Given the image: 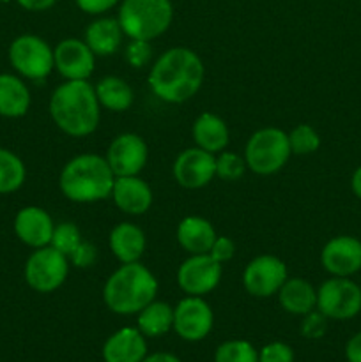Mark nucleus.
<instances>
[{"label": "nucleus", "instance_id": "f257e3e1", "mask_svg": "<svg viewBox=\"0 0 361 362\" xmlns=\"http://www.w3.org/2000/svg\"><path fill=\"white\" fill-rule=\"evenodd\" d=\"M204 74V62L198 53L186 46H176L154 60L149 71V87L161 101L180 105L200 90Z\"/></svg>", "mask_w": 361, "mask_h": 362}, {"label": "nucleus", "instance_id": "f03ea898", "mask_svg": "<svg viewBox=\"0 0 361 362\" xmlns=\"http://www.w3.org/2000/svg\"><path fill=\"white\" fill-rule=\"evenodd\" d=\"M50 117L67 136L81 138L94 133L101 119V105L88 80H66L50 98Z\"/></svg>", "mask_w": 361, "mask_h": 362}, {"label": "nucleus", "instance_id": "7ed1b4c3", "mask_svg": "<svg viewBox=\"0 0 361 362\" xmlns=\"http://www.w3.org/2000/svg\"><path fill=\"white\" fill-rule=\"evenodd\" d=\"M113 175L105 156L87 154L74 156L64 165L59 177L60 193L74 204H94L110 198Z\"/></svg>", "mask_w": 361, "mask_h": 362}, {"label": "nucleus", "instance_id": "20e7f679", "mask_svg": "<svg viewBox=\"0 0 361 362\" xmlns=\"http://www.w3.org/2000/svg\"><path fill=\"white\" fill-rule=\"evenodd\" d=\"M158 296V279L140 262L120 264L103 286V303L117 315H137Z\"/></svg>", "mask_w": 361, "mask_h": 362}, {"label": "nucleus", "instance_id": "39448f33", "mask_svg": "<svg viewBox=\"0 0 361 362\" xmlns=\"http://www.w3.org/2000/svg\"><path fill=\"white\" fill-rule=\"evenodd\" d=\"M117 20L126 37L152 41L168 30L173 7L170 0H120Z\"/></svg>", "mask_w": 361, "mask_h": 362}, {"label": "nucleus", "instance_id": "423d86ee", "mask_svg": "<svg viewBox=\"0 0 361 362\" xmlns=\"http://www.w3.org/2000/svg\"><path fill=\"white\" fill-rule=\"evenodd\" d=\"M243 156L248 170L257 175H273L280 172L292 156L289 134L280 127H262L248 138Z\"/></svg>", "mask_w": 361, "mask_h": 362}, {"label": "nucleus", "instance_id": "0eeeda50", "mask_svg": "<svg viewBox=\"0 0 361 362\" xmlns=\"http://www.w3.org/2000/svg\"><path fill=\"white\" fill-rule=\"evenodd\" d=\"M9 62L21 78L42 81L55 69L53 48L34 34L18 35L9 46Z\"/></svg>", "mask_w": 361, "mask_h": 362}, {"label": "nucleus", "instance_id": "6e6552de", "mask_svg": "<svg viewBox=\"0 0 361 362\" xmlns=\"http://www.w3.org/2000/svg\"><path fill=\"white\" fill-rule=\"evenodd\" d=\"M69 260L52 246L38 247L25 262L23 276L27 285L38 293H52L66 283Z\"/></svg>", "mask_w": 361, "mask_h": 362}, {"label": "nucleus", "instance_id": "1a4fd4ad", "mask_svg": "<svg viewBox=\"0 0 361 362\" xmlns=\"http://www.w3.org/2000/svg\"><path fill=\"white\" fill-rule=\"evenodd\" d=\"M317 310L328 320H350L361 311V286L349 278L333 276L319 286Z\"/></svg>", "mask_w": 361, "mask_h": 362}, {"label": "nucleus", "instance_id": "9d476101", "mask_svg": "<svg viewBox=\"0 0 361 362\" xmlns=\"http://www.w3.org/2000/svg\"><path fill=\"white\" fill-rule=\"evenodd\" d=\"M289 278L285 262L275 255H258L246 264L243 271V286L251 297L265 299L278 293Z\"/></svg>", "mask_w": 361, "mask_h": 362}, {"label": "nucleus", "instance_id": "9b49d317", "mask_svg": "<svg viewBox=\"0 0 361 362\" xmlns=\"http://www.w3.org/2000/svg\"><path fill=\"white\" fill-rule=\"evenodd\" d=\"M223 265L209 253L190 255L177 271V285L186 296L204 297L222 281Z\"/></svg>", "mask_w": 361, "mask_h": 362}, {"label": "nucleus", "instance_id": "f8f14e48", "mask_svg": "<svg viewBox=\"0 0 361 362\" xmlns=\"http://www.w3.org/2000/svg\"><path fill=\"white\" fill-rule=\"evenodd\" d=\"M212 325L214 315L204 297L186 296L173 308V331L184 341H202L212 331Z\"/></svg>", "mask_w": 361, "mask_h": 362}, {"label": "nucleus", "instance_id": "ddd939ff", "mask_svg": "<svg viewBox=\"0 0 361 362\" xmlns=\"http://www.w3.org/2000/svg\"><path fill=\"white\" fill-rule=\"evenodd\" d=\"M105 159L115 177L140 175L149 159L147 144L140 134L122 133L108 145Z\"/></svg>", "mask_w": 361, "mask_h": 362}, {"label": "nucleus", "instance_id": "4468645a", "mask_svg": "<svg viewBox=\"0 0 361 362\" xmlns=\"http://www.w3.org/2000/svg\"><path fill=\"white\" fill-rule=\"evenodd\" d=\"M173 179L184 189H200L216 177V154L200 147H190L173 161Z\"/></svg>", "mask_w": 361, "mask_h": 362}, {"label": "nucleus", "instance_id": "2eb2a0df", "mask_svg": "<svg viewBox=\"0 0 361 362\" xmlns=\"http://www.w3.org/2000/svg\"><path fill=\"white\" fill-rule=\"evenodd\" d=\"M55 69L64 80H88L94 73L96 55L87 42L76 37L62 39L53 48Z\"/></svg>", "mask_w": 361, "mask_h": 362}, {"label": "nucleus", "instance_id": "dca6fc26", "mask_svg": "<svg viewBox=\"0 0 361 362\" xmlns=\"http://www.w3.org/2000/svg\"><path fill=\"white\" fill-rule=\"evenodd\" d=\"M321 264L331 276L349 278L361 271V240L350 235L329 239L321 251Z\"/></svg>", "mask_w": 361, "mask_h": 362}, {"label": "nucleus", "instance_id": "f3484780", "mask_svg": "<svg viewBox=\"0 0 361 362\" xmlns=\"http://www.w3.org/2000/svg\"><path fill=\"white\" fill-rule=\"evenodd\" d=\"M53 219L45 209L28 205L18 211L14 218V233L25 246L38 250V247L50 246L53 235Z\"/></svg>", "mask_w": 361, "mask_h": 362}, {"label": "nucleus", "instance_id": "a211bd4d", "mask_svg": "<svg viewBox=\"0 0 361 362\" xmlns=\"http://www.w3.org/2000/svg\"><path fill=\"white\" fill-rule=\"evenodd\" d=\"M110 198L120 212L130 216L145 214L154 200L151 186L138 175L115 177Z\"/></svg>", "mask_w": 361, "mask_h": 362}, {"label": "nucleus", "instance_id": "6ab92c4d", "mask_svg": "<svg viewBox=\"0 0 361 362\" xmlns=\"http://www.w3.org/2000/svg\"><path fill=\"white\" fill-rule=\"evenodd\" d=\"M145 356H147V343L138 327L119 329L103 345L105 362H142Z\"/></svg>", "mask_w": 361, "mask_h": 362}, {"label": "nucleus", "instance_id": "aec40b11", "mask_svg": "<svg viewBox=\"0 0 361 362\" xmlns=\"http://www.w3.org/2000/svg\"><path fill=\"white\" fill-rule=\"evenodd\" d=\"M108 244L110 251L120 264H131V262H140L147 240L140 226L133 223H119L110 230Z\"/></svg>", "mask_w": 361, "mask_h": 362}, {"label": "nucleus", "instance_id": "412c9836", "mask_svg": "<svg viewBox=\"0 0 361 362\" xmlns=\"http://www.w3.org/2000/svg\"><path fill=\"white\" fill-rule=\"evenodd\" d=\"M124 39V30L117 18H96L85 30V39L88 48L96 57L113 55L120 49Z\"/></svg>", "mask_w": 361, "mask_h": 362}, {"label": "nucleus", "instance_id": "4be33fe9", "mask_svg": "<svg viewBox=\"0 0 361 362\" xmlns=\"http://www.w3.org/2000/svg\"><path fill=\"white\" fill-rule=\"evenodd\" d=\"M216 237L214 226L202 216H186L177 226V243L190 255L209 253Z\"/></svg>", "mask_w": 361, "mask_h": 362}, {"label": "nucleus", "instance_id": "5701e85b", "mask_svg": "<svg viewBox=\"0 0 361 362\" xmlns=\"http://www.w3.org/2000/svg\"><path fill=\"white\" fill-rule=\"evenodd\" d=\"M193 141L197 147L211 152V154H219L227 148L230 140L229 126L219 115L211 112H204L195 119L193 127H191Z\"/></svg>", "mask_w": 361, "mask_h": 362}, {"label": "nucleus", "instance_id": "b1692460", "mask_svg": "<svg viewBox=\"0 0 361 362\" xmlns=\"http://www.w3.org/2000/svg\"><path fill=\"white\" fill-rule=\"evenodd\" d=\"M276 296L280 306L290 315L304 317L310 311L317 310V290L303 278H287Z\"/></svg>", "mask_w": 361, "mask_h": 362}, {"label": "nucleus", "instance_id": "393cba45", "mask_svg": "<svg viewBox=\"0 0 361 362\" xmlns=\"http://www.w3.org/2000/svg\"><path fill=\"white\" fill-rule=\"evenodd\" d=\"M30 108V90L16 74L0 73V115L20 119Z\"/></svg>", "mask_w": 361, "mask_h": 362}, {"label": "nucleus", "instance_id": "a878e982", "mask_svg": "<svg viewBox=\"0 0 361 362\" xmlns=\"http://www.w3.org/2000/svg\"><path fill=\"white\" fill-rule=\"evenodd\" d=\"M96 95L101 105V108L110 110V112H126L131 108L134 101L133 88L127 81L119 76H105L94 85Z\"/></svg>", "mask_w": 361, "mask_h": 362}, {"label": "nucleus", "instance_id": "bb28decb", "mask_svg": "<svg viewBox=\"0 0 361 362\" xmlns=\"http://www.w3.org/2000/svg\"><path fill=\"white\" fill-rule=\"evenodd\" d=\"M137 327L147 338H159L173 329V308L161 300H152L151 304L137 313Z\"/></svg>", "mask_w": 361, "mask_h": 362}, {"label": "nucleus", "instance_id": "cd10ccee", "mask_svg": "<svg viewBox=\"0 0 361 362\" xmlns=\"http://www.w3.org/2000/svg\"><path fill=\"white\" fill-rule=\"evenodd\" d=\"M27 179V168L18 154L0 147V194H11L20 189Z\"/></svg>", "mask_w": 361, "mask_h": 362}, {"label": "nucleus", "instance_id": "c85d7f7f", "mask_svg": "<svg viewBox=\"0 0 361 362\" xmlns=\"http://www.w3.org/2000/svg\"><path fill=\"white\" fill-rule=\"evenodd\" d=\"M214 362H258V352L246 339H229L216 349Z\"/></svg>", "mask_w": 361, "mask_h": 362}, {"label": "nucleus", "instance_id": "c756f323", "mask_svg": "<svg viewBox=\"0 0 361 362\" xmlns=\"http://www.w3.org/2000/svg\"><path fill=\"white\" fill-rule=\"evenodd\" d=\"M289 134L290 152L294 156H310L321 147V136L310 124H297Z\"/></svg>", "mask_w": 361, "mask_h": 362}, {"label": "nucleus", "instance_id": "7c9ffc66", "mask_svg": "<svg viewBox=\"0 0 361 362\" xmlns=\"http://www.w3.org/2000/svg\"><path fill=\"white\" fill-rule=\"evenodd\" d=\"M81 232L74 223L71 221H62L59 225H55L53 228L52 240H50V246L55 247L59 253H62L64 257H69L74 250L78 247V244L81 243Z\"/></svg>", "mask_w": 361, "mask_h": 362}, {"label": "nucleus", "instance_id": "2f4dec72", "mask_svg": "<svg viewBox=\"0 0 361 362\" xmlns=\"http://www.w3.org/2000/svg\"><path fill=\"white\" fill-rule=\"evenodd\" d=\"M248 170L244 156H237L234 152H219L216 154V177L227 180V182H234L239 180Z\"/></svg>", "mask_w": 361, "mask_h": 362}, {"label": "nucleus", "instance_id": "473e14b6", "mask_svg": "<svg viewBox=\"0 0 361 362\" xmlns=\"http://www.w3.org/2000/svg\"><path fill=\"white\" fill-rule=\"evenodd\" d=\"M124 59L134 69L149 66L152 60V45L151 41L144 39H130L124 46Z\"/></svg>", "mask_w": 361, "mask_h": 362}, {"label": "nucleus", "instance_id": "72a5a7b5", "mask_svg": "<svg viewBox=\"0 0 361 362\" xmlns=\"http://www.w3.org/2000/svg\"><path fill=\"white\" fill-rule=\"evenodd\" d=\"M328 331V318L321 313L319 310L310 311L303 317L301 322V334L306 339H319L326 334Z\"/></svg>", "mask_w": 361, "mask_h": 362}, {"label": "nucleus", "instance_id": "f704fd0d", "mask_svg": "<svg viewBox=\"0 0 361 362\" xmlns=\"http://www.w3.org/2000/svg\"><path fill=\"white\" fill-rule=\"evenodd\" d=\"M258 362H294V350L287 343L273 341L258 352Z\"/></svg>", "mask_w": 361, "mask_h": 362}, {"label": "nucleus", "instance_id": "c9c22d12", "mask_svg": "<svg viewBox=\"0 0 361 362\" xmlns=\"http://www.w3.org/2000/svg\"><path fill=\"white\" fill-rule=\"evenodd\" d=\"M96 258H98V250L91 243H87V240H81L76 250L67 257V260L74 267L88 269L91 265H94Z\"/></svg>", "mask_w": 361, "mask_h": 362}, {"label": "nucleus", "instance_id": "e433bc0d", "mask_svg": "<svg viewBox=\"0 0 361 362\" xmlns=\"http://www.w3.org/2000/svg\"><path fill=\"white\" fill-rule=\"evenodd\" d=\"M209 255L222 265L227 264V262L232 260L234 255H236V243H234L230 237L218 235L214 239V243H212Z\"/></svg>", "mask_w": 361, "mask_h": 362}, {"label": "nucleus", "instance_id": "4c0bfd02", "mask_svg": "<svg viewBox=\"0 0 361 362\" xmlns=\"http://www.w3.org/2000/svg\"><path fill=\"white\" fill-rule=\"evenodd\" d=\"M78 6V9H81L87 14H105L106 11H110L112 7H115L120 0H74Z\"/></svg>", "mask_w": 361, "mask_h": 362}, {"label": "nucleus", "instance_id": "58836bf2", "mask_svg": "<svg viewBox=\"0 0 361 362\" xmlns=\"http://www.w3.org/2000/svg\"><path fill=\"white\" fill-rule=\"evenodd\" d=\"M347 362H361V332H356L345 345Z\"/></svg>", "mask_w": 361, "mask_h": 362}, {"label": "nucleus", "instance_id": "ea45409f", "mask_svg": "<svg viewBox=\"0 0 361 362\" xmlns=\"http://www.w3.org/2000/svg\"><path fill=\"white\" fill-rule=\"evenodd\" d=\"M23 9L32 11V13H41V11L52 9L57 0H16Z\"/></svg>", "mask_w": 361, "mask_h": 362}, {"label": "nucleus", "instance_id": "a19ab883", "mask_svg": "<svg viewBox=\"0 0 361 362\" xmlns=\"http://www.w3.org/2000/svg\"><path fill=\"white\" fill-rule=\"evenodd\" d=\"M142 362H180V359L173 356V354L156 352V354H151V356H145V359Z\"/></svg>", "mask_w": 361, "mask_h": 362}, {"label": "nucleus", "instance_id": "79ce46f5", "mask_svg": "<svg viewBox=\"0 0 361 362\" xmlns=\"http://www.w3.org/2000/svg\"><path fill=\"white\" fill-rule=\"evenodd\" d=\"M350 187H353V193L361 200V166L354 170L353 179H350Z\"/></svg>", "mask_w": 361, "mask_h": 362}, {"label": "nucleus", "instance_id": "37998d69", "mask_svg": "<svg viewBox=\"0 0 361 362\" xmlns=\"http://www.w3.org/2000/svg\"><path fill=\"white\" fill-rule=\"evenodd\" d=\"M0 2H4V4H7V2H11V0H0Z\"/></svg>", "mask_w": 361, "mask_h": 362}]
</instances>
